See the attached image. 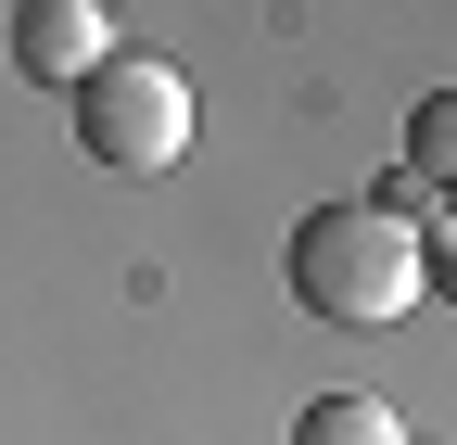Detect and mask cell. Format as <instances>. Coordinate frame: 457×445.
<instances>
[{"label":"cell","mask_w":457,"mask_h":445,"mask_svg":"<svg viewBox=\"0 0 457 445\" xmlns=\"http://www.w3.org/2000/svg\"><path fill=\"white\" fill-rule=\"evenodd\" d=\"M279 281H293V306L330 318V331H394L420 306V230L381 216L369 191L356 204H305L293 242H279Z\"/></svg>","instance_id":"6da1fadb"},{"label":"cell","mask_w":457,"mask_h":445,"mask_svg":"<svg viewBox=\"0 0 457 445\" xmlns=\"http://www.w3.org/2000/svg\"><path fill=\"white\" fill-rule=\"evenodd\" d=\"M64 102H77V153H102L114 179H165V165L191 153V77L153 64V51H114V64L77 77Z\"/></svg>","instance_id":"7a4b0ae2"},{"label":"cell","mask_w":457,"mask_h":445,"mask_svg":"<svg viewBox=\"0 0 457 445\" xmlns=\"http://www.w3.org/2000/svg\"><path fill=\"white\" fill-rule=\"evenodd\" d=\"M13 64H26L38 89L102 77V64H114V13H102V0H13Z\"/></svg>","instance_id":"3957f363"},{"label":"cell","mask_w":457,"mask_h":445,"mask_svg":"<svg viewBox=\"0 0 457 445\" xmlns=\"http://www.w3.org/2000/svg\"><path fill=\"white\" fill-rule=\"evenodd\" d=\"M293 445H407V420H394L381 395H305Z\"/></svg>","instance_id":"277c9868"},{"label":"cell","mask_w":457,"mask_h":445,"mask_svg":"<svg viewBox=\"0 0 457 445\" xmlns=\"http://www.w3.org/2000/svg\"><path fill=\"white\" fill-rule=\"evenodd\" d=\"M407 179H432L457 204V89H420L407 102Z\"/></svg>","instance_id":"5b68a950"},{"label":"cell","mask_w":457,"mask_h":445,"mask_svg":"<svg viewBox=\"0 0 457 445\" xmlns=\"http://www.w3.org/2000/svg\"><path fill=\"white\" fill-rule=\"evenodd\" d=\"M420 293H432V306H457V204L420 230Z\"/></svg>","instance_id":"8992f818"}]
</instances>
